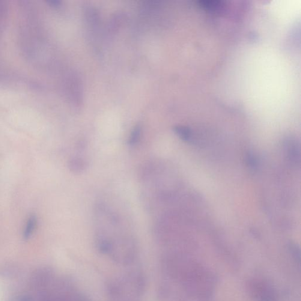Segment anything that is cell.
Masks as SVG:
<instances>
[{
	"label": "cell",
	"mask_w": 301,
	"mask_h": 301,
	"mask_svg": "<svg viewBox=\"0 0 301 301\" xmlns=\"http://www.w3.org/2000/svg\"><path fill=\"white\" fill-rule=\"evenodd\" d=\"M18 267L16 265L7 264L0 267V277H11L16 275Z\"/></svg>",
	"instance_id": "7"
},
{
	"label": "cell",
	"mask_w": 301,
	"mask_h": 301,
	"mask_svg": "<svg viewBox=\"0 0 301 301\" xmlns=\"http://www.w3.org/2000/svg\"><path fill=\"white\" fill-rule=\"evenodd\" d=\"M290 251L294 256L296 259L300 260V251L299 247H298L296 244H291L290 246Z\"/></svg>",
	"instance_id": "10"
},
{
	"label": "cell",
	"mask_w": 301,
	"mask_h": 301,
	"mask_svg": "<svg viewBox=\"0 0 301 301\" xmlns=\"http://www.w3.org/2000/svg\"><path fill=\"white\" fill-rule=\"evenodd\" d=\"M46 2L50 7L53 8H57L61 4V2L58 0H48Z\"/></svg>",
	"instance_id": "11"
},
{
	"label": "cell",
	"mask_w": 301,
	"mask_h": 301,
	"mask_svg": "<svg viewBox=\"0 0 301 301\" xmlns=\"http://www.w3.org/2000/svg\"><path fill=\"white\" fill-rule=\"evenodd\" d=\"M246 166L252 171H257L259 166V161L257 156L253 152L249 151L246 156Z\"/></svg>",
	"instance_id": "6"
},
{
	"label": "cell",
	"mask_w": 301,
	"mask_h": 301,
	"mask_svg": "<svg viewBox=\"0 0 301 301\" xmlns=\"http://www.w3.org/2000/svg\"><path fill=\"white\" fill-rule=\"evenodd\" d=\"M37 225V217L34 214L29 216L27 220L25 230L23 231V238L28 240L33 235Z\"/></svg>",
	"instance_id": "4"
},
{
	"label": "cell",
	"mask_w": 301,
	"mask_h": 301,
	"mask_svg": "<svg viewBox=\"0 0 301 301\" xmlns=\"http://www.w3.org/2000/svg\"><path fill=\"white\" fill-rule=\"evenodd\" d=\"M10 301H34V299L28 295H19V296H15Z\"/></svg>",
	"instance_id": "9"
},
{
	"label": "cell",
	"mask_w": 301,
	"mask_h": 301,
	"mask_svg": "<svg viewBox=\"0 0 301 301\" xmlns=\"http://www.w3.org/2000/svg\"><path fill=\"white\" fill-rule=\"evenodd\" d=\"M70 170L73 172L79 173L84 171L86 168V163L80 158H73L68 163Z\"/></svg>",
	"instance_id": "5"
},
{
	"label": "cell",
	"mask_w": 301,
	"mask_h": 301,
	"mask_svg": "<svg viewBox=\"0 0 301 301\" xmlns=\"http://www.w3.org/2000/svg\"><path fill=\"white\" fill-rule=\"evenodd\" d=\"M141 136V127L139 125H137L131 131L128 143L131 146L135 145L139 141Z\"/></svg>",
	"instance_id": "8"
},
{
	"label": "cell",
	"mask_w": 301,
	"mask_h": 301,
	"mask_svg": "<svg viewBox=\"0 0 301 301\" xmlns=\"http://www.w3.org/2000/svg\"><path fill=\"white\" fill-rule=\"evenodd\" d=\"M285 153L290 162L297 165L300 163V142L294 137H288L284 142Z\"/></svg>",
	"instance_id": "2"
},
{
	"label": "cell",
	"mask_w": 301,
	"mask_h": 301,
	"mask_svg": "<svg viewBox=\"0 0 301 301\" xmlns=\"http://www.w3.org/2000/svg\"><path fill=\"white\" fill-rule=\"evenodd\" d=\"M173 131L184 141L190 142L193 139V131L192 127L186 125H177L173 127Z\"/></svg>",
	"instance_id": "3"
},
{
	"label": "cell",
	"mask_w": 301,
	"mask_h": 301,
	"mask_svg": "<svg viewBox=\"0 0 301 301\" xmlns=\"http://www.w3.org/2000/svg\"><path fill=\"white\" fill-rule=\"evenodd\" d=\"M52 273L47 268H41L32 274L31 277V286L34 290L43 293L44 288L49 284L52 278Z\"/></svg>",
	"instance_id": "1"
}]
</instances>
